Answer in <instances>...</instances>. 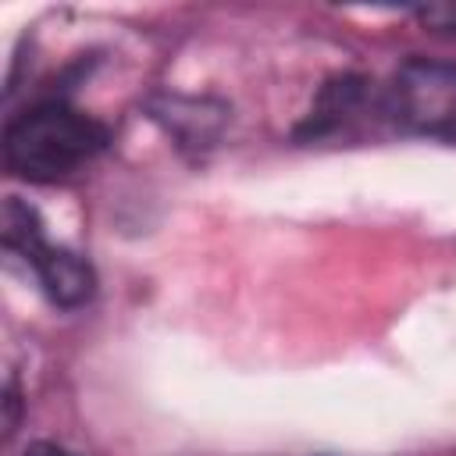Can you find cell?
I'll return each mask as SVG.
<instances>
[{"label":"cell","mask_w":456,"mask_h":456,"mask_svg":"<svg viewBox=\"0 0 456 456\" xmlns=\"http://www.w3.org/2000/svg\"><path fill=\"white\" fill-rule=\"evenodd\" d=\"M107 125L64 100H43L14 114L4 128L7 171L21 182L50 185L71 178L107 150Z\"/></svg>","instance_id":"1"},{"label":"cell","mask_w":456,"mask_h":456,"mask_svg":"<svg viewBox=\"0 0 456 456\" xmlns=\"http://www.w3.org/2000/svg\"><path fill=\"white\" fill-rule=\"evenodd\" d=\"M0 235H4V249L14 253V256H21L32 267L43 296L53 306L78 310V306H86L93 299L96 274H93L89 260L78 256L75 249H64V246L46 242L43 221H39L36 207H28L18 196H11L4 203V228H0Z\"/></svg>","instance_id":"2"},{"label":"cell","mask_w":456,"mask_h":456,"mask_svg":"<svg viewBox=\"0 0 456 456\" xmlns=\"http://www.w3.org/2000/svg\"><path fill=\"white\" fill-rule=\"evenodd\" d=\"M378 110L406 132L456 139V61H403L381 86Z\"/></svg>","instance_id":"3"},{"label":"cell","mask_w":456,"mask_h":456,"mask_svg":"<svg viewBox=\"0 0 456 456\" xmlns=\"http://www.w3.org/2000/svg\"><path fill=\"white\" fill-rule=\"evenodd\" d=\"M150 114L178 139V146H210L224 121H228V107L214 103V100H196V96H157L150 103Z\"/></svg>","instance_id":"4"},{"label":"cell","mask_w":456,"mask_h":456,"mask_svg":"<svg viewBox=\"0 0 456 456\" xmlns=\"http://www.w3.org/2000/svg\"><path fill=\"white\" fill-rule=\"evenodd\" d=\"M417 21L431 32H445V36H456V4H424L413 11Z\"/></svg>","instance_id":"5"},{"label":"cell","mask_w":456,"mask_h":456,"mask_svg":"<svg viewBox=\"0 0 456 456\" xmlns=\"http://www.w3.org/2000/svg\"><path fill=\"white\" fill-rule=\"evenodd\" d=\"M21 456H75V452L64 449V445H57V442H32V445H25Z\"/></svg>","instance_id":"6"}]
</instances>
